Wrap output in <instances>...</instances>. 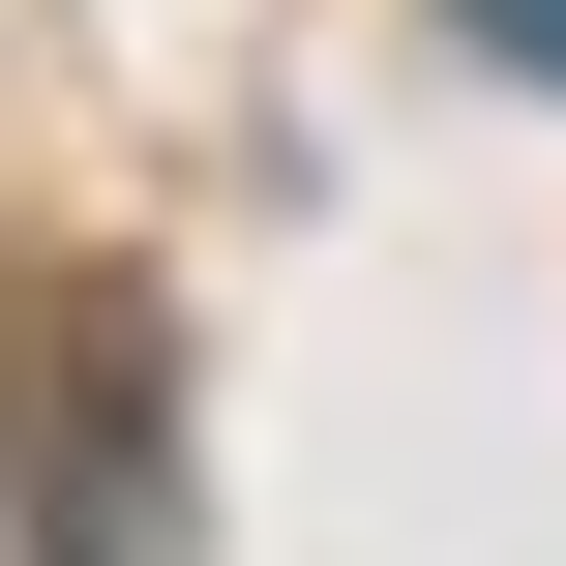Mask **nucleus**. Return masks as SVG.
<instances>
[{"label": "nucleus", "instance_id": "obj_1", "mask_svg": "<svg viewBox=\"0 0 566 566\" xmlns=\"http://www.w3.org/2000/svg\"><path fill=\"white\" fill-rule=\"evenodd\" d=\"M448 30H478V60H566V0H448Z\"/></svg>", "mask_w": 566, "mask_h": 566}]
</instances>
